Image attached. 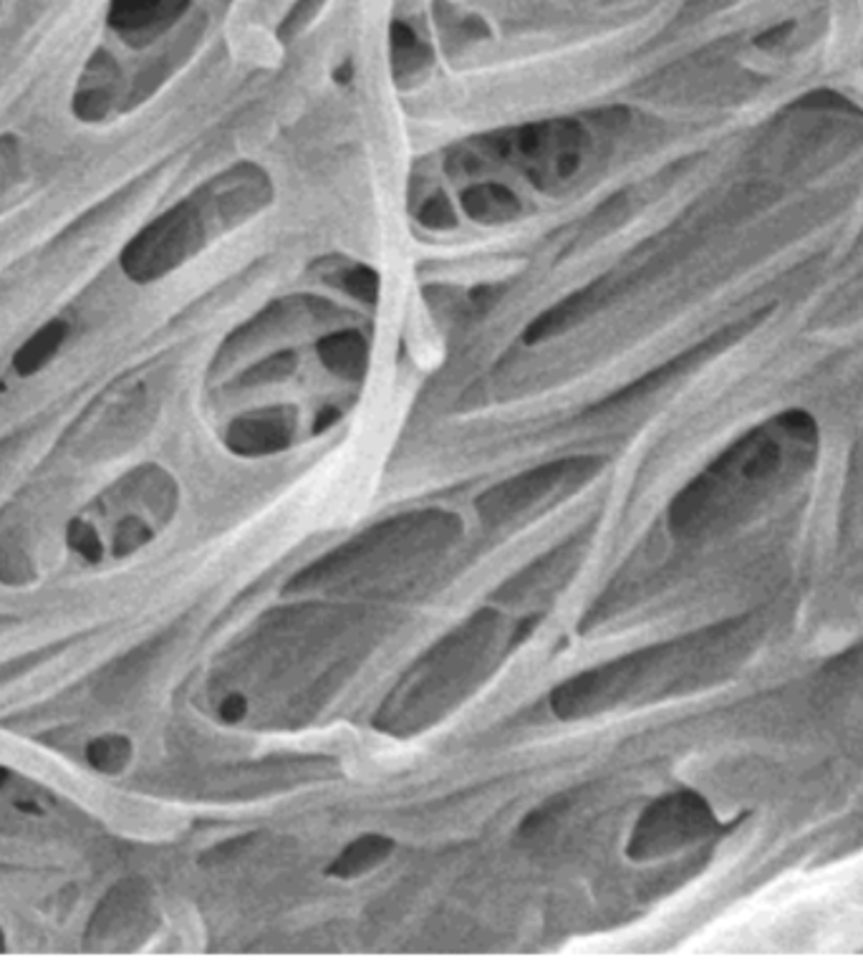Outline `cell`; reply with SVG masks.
Instances as JSON below:
<instances>
[{
	"label": "cell",
	"mask_w": 863,
	"mask_h": 977,
	"mask_svg": "<svg viewBox=\"0 0 863 977\" xmlns=\"http://www.w3.org/2000/svg\"><path fill=\"white\" fill-rule=\"evenodd\" d=\"M816 452L818 425L808 412L791 410L762 422L679 491L669 505L671 531L697 538L737 524L806 473Z\"/></svg>",
	"instance_id": "1"
},
{
	"label": "cell",
	"mask_w": 863,
	"mask_h": 977,
	"mask_svg": "<svg viewBox=\"0 0 863 977\" xmlns=\"http://www.w3.org/2000/svg\"><path fill=\"white\" fill-rule=\"evenodd\" d=\"M273 195V180L261 164L240 162L228 168L147 226L124 253V271L147 284L180 268L212 238L230 233L271 208Z\"/></svg>",
	"instance_id": "2"
},
{
	"label": "cell",
	"mask_w": 863,
	"mask_h": 977,
	"mask_svg": "<svg viewBox=\"0 0 863 977\" xmlns=\"http://www.w3.org/2000/svg\"><path fill=\"white\" fill-rule=\"evenodd\" d=\"M462 533V520L450 510L427 508L381 520L352 541L329 551L290 578V591L321 589L326 584L364 578L389 571L404 561L427 556L454 543Z\"/></svg>",
	"instance_id": "3"
},
{
	"label": "cell",
	"mask_w": 863,
	"mask_h": 977,
	"mask_svg": "<svg viewBox=\"0 0 863 977\" xmlns=\"http://www.w3.org/2000/svg\"><path fill=\"white\" fill-rule=\"evenodd\" d=\"M495 632L497 614L493 609H480L410 669L400 690L381 710L377 723L392 731V725L400 720H410L412 712L429 715L437 702L450 700L454 692L464 690V682L483 662Z\"/></svg>",
	"instance_id": "4"
},
{
	"label": "cell",
	"mask_w": 863,
	"mask_h": 977,
	"mask_svg": "<svg viewBox=\"0 0 863 977\" xmlns=\"http://www.w3.org/2000/svg\"><path fill=\"white\" fill-rule=\"evenodd\" d=\"M588 147H591V137L584 124L551 119L497 131L485 139L483 152L493 160L513 164L538 189L553 193L578 177L586 164Z\"/></svg>",
	"instance_id": "5"
},
{
	"label": "cell",
	"mask_w": 863,
	"mask_h": 977,
	"mask_svg": "<svg viewBox=\"0 0 863 977\" xmlns=\"http://www.w3.org/2000/svg\"><path fill=\"white\" fill-rule=\"evenodd\" d=\"M603 465L606 458L601 455H574V458H561L530 468L480 495L475 501L477 516L487 526L510 524L551 498H566V495L576 493L578 487L591 483Z\"/></svg>",
	"instance_id": "6"
},
{
	"label": "cell",
	"mask_w": 863,
	"mask_h": 977,
	"mask_svg": "<svg viewBox=\"0 0 863 977\" xmlns=\"http://www.w3.org/2000/svg\"><path fill=\"white\" fill-rule=\"evenodd\" d=\"M717 829V818L700 793H667L649 803L636 818L626 843V857L632 861H657L707 841Z\"/></svg>",
	"instance_id": "7"
},
{
	"label": "cell",
	"mask_w": 863,
	"mask_h": 977,
	"mask_svg": "<svg viewBox=\"0 0 863 977\" xmlns=\"http://www.w3.org/2000/svg\"><path fill=\"white\" fill-rule=\"evenodd\" d=\"M766 317H768V311L762 309V311H758V313H752V317H748L745 321H740V324H735V326H727V329L717 331V334H715V336H710L707 342H702V344L692 346V349H687L684 354H679L677 359H671L669 364H664V367L649 371V375H644L642 379H636L634 384L624 387V389H621V392L611 394L609 400H603V402L599 404V407H596L594 412H603V410H613V407H624V404H632V402H636V400H642V396H646V394L657 392V389H661L664 384H669L675 377L684 375V371H690V369H694V367H700V364H704L707 359H712V356L720 354L722 349H727L729 344L740 342V338H743L745 334H748V331L758 329V326H760V321H766Z\"/></svg>",
	"instance_id": "8"
},
{
	"label": "cell",
	"mask_w": 863,
	"mask_h": 977,
	"mask_svg": "<svg viewBox=\"0 0 863 977\" xmlns=\"http://www.w3.org/2000/svg\"><path fill=\"white\" fill-rule=\"evenodd\" d=\"M296 429V407H288V404L263 407L232 419L226 433V445L240 458H268V455H278L294 445Z\"/></svg>",
	"instance_id": "9"
},
{
	"label": "cell",
	"mask_w": 863,
	"mask_h": 977,
	"mask_svg": "<svg viewBox=\"0 0 863 977\" xmlns=\"http://www.w3.org/2000/svg\"><path fill=\"white\" fill-rule=\"evenodd\" d=\"M319 359L331 375L348 379V382H359L367 377L369 369V342L361 331L344 329L326 334L317 344Z\"/></svg>",
	"instance_id": "10"
},
{
	"label": "cell",
	"mask_w": 863,
	"mask_h": 977,
	"mask_svg": "<svg viewBox=\"0 0 863 977\" xmlns=\"http://www.w3.org/2000/svg\"><path fill=\"white\" fill-rule=\"evenodd\" d=\"M189 0H112L110 21L124 33H152L177 19Z\"/></svg>",
	"instance_id": "11"
},
{
	"label": "cell",
	"mask_w": 863,
	"mask_h": 977,
	"mask_svg": "<svg viewBox=\"0 0 863 977\" xmlns=\"http://www.w3.org/2000/svg\"><path fill=\"white\" fill-rule=\"evenodd\" d=\"M460 205L468 212V218L483 222V226H503V222L516 220L522 210L518 195L505 185H495V182H480V185L464 187Z\"/></svg>",
	"instance_id": "12"
},
{
	"label": "cell",
	"mask_w": 863,
	"mask_h": 977,
	"mask_svg": "<svg viewBox=\"0 0 863 977\" xmlns=\"http://www.w3.org/2000/svg\"><path fill=\"white\" fill-rule=\"evenodd\" d=\"M392 854L394 839H389L384 834H364L331 861L326 874L336 876V880H359V876L375 872Z\"/></svg>",
	"instance_id": "13"
},
{
	"label": "cell",
	"mask_w": 863,
	"mask_h": 977,
	"mask_svg": "<svg viewBox=\"0 0 863 977\" xmlns=\"http://www.w3.org/2000/svg\"><path fill=\"white\" fill-rule=\"evenodd\" d=\"M389 44H392V48H389L392 73L400 84L419 79L431 66V48L404 23H394Z\"/></svg>",
	"instance_id": "14"
},
{
	"label": "cell",
	"mask_w": 863,
	"mask_h": 977,
	"mask_svg": "<svg viewBox=\"0 0 863 977\" xmlns=\"http://www.w3.org/2000/svg\"><path fill=\"white\" fill-rule=\"evenodd\" d=\"M64 338H66V324H58V321H54V324L41 329L38 334H33L28 342L23 344V349L15 354V359H13L15 371H19V375H23V377L38 371L46 361L54 359V354L58 352V346H61Z\"/></svg>",
	"instance_id": "15"
},
{
	"label": "cell",
	"mask_w": 863,
	"mask_h": 977,
	"mask_svg": "<svg viewBox=\"0 0 863 977\" xmlns=\"http://www.w3.org/2000/svg\"><path fill=\"white\" fill-rule=\"evenodd\" d=\"M131 752L135 750H131L129 738L110 733L87 745V763L91 768H96L99 773L116 775L131 763Z\"/></svg>",
	"instance_id": "16"
},
{
	"label": "cell",
	"mask_w": 863,
	"mask_h": 977,
	"mask_svg": "<svg viewBox=\"0 0 863 977\" xmlns=\"http://www.w3.org/2000/svg\"><path fill=\"white\" fill-rule=\"evenodd\" d=\"M298 367V354L296 352H278L255 364V367L245 369L240 375V384L243 387H265V384H276L284 382L290 375H294Z\"/></svg>",
	"instance_id": "17"
},
{
	"label": "cell",
	"mask_w": 863,
	"mask_h": 977,
	"mask_svg": "<svg viewBox=\"0 0 863 977\" xmlns=\"http://www.w3.org/2000/svg\"><path fill=\"white\" fill-rule=\"evenodd\" d=\"M342 288L364 303H375L379 298V276L369 266H348L342 273Z\"/></svg>",
	"instance_id": "18"
},
{
	"label": "cell",
	"mask_w": 863,
	"mask_h": 977,
	"mask_svg": "<svg viewBox=\"0 0 863 977\" xmlns=\"http://www.w3.org/2000/svg\"><path fill=\"white\" fill-rule=\"evenodd\" d=\"M417 220L429 230H450L458 226V215H454L452 203L442 193H435L419 205Z\"/></svg>",
	"instance_id": "19"
},
{
	"label": "cell",
	"mask_w": 863,
	"mask_h": 977,
	"mask_svg": "<svg viewBox=\"0 0 863 977\" xmlns=\"http://www.w3.org/2000/svg\"><path fill=\"white\" fill-rule=\"evenodd\" d=\"M33 578L31 561L19 545L0 541V582L3 584H26Z\"/></svg>",
	"instance_id": "20"
},
{
	"label": "cell",
	"mask_w": 863,
	"mask_h": 977,
	"mask_svg": "<svg viewBox=\"0 0 863 977\" xmlns=\"http://www.w3.org/2000/svg\"><path fill=\"white\" fill-rule=\"evenodd\" d=\"M152 541V531L139 518H124L114 533V553L119 559H127L137 553L142 545Z\"/></svg>",
	"instance_id": "21"
},
{
	"label": "cell",
	"mask_w": 863,
	"mask_h": 977,
	"mask_svg": "<svg viewBox=\"0 0 863 977\" xmlns=\"http://www.w3.org/2000/svg\"><path fill=\"white\" fill-rule=\"evenodd\" d=\"M66 541H69L71 551H77L79 556L89 563H99L104 556L102 538H99V533L94 531V526L81 524V520H73V524L69 526V531H66Z\"/></svg>",
	"instance_id": "22"
},
{
	"label": "cell",
	"mask_w": 863,
	"mask_h": 977,
	"mask_svg": "<svg viewBox=\"0 0 863 977\" xmlns=\"http://www.w3.org/2000/svg\"><path fill=\"white\" fill-rule=\"evenodd\" d=\"M323 3H326V0H298V3L290 8V13L286 15L284 26H280V33H284V38L296 36V33L301 31L306 23H309L313 15L321 11Z\"/></svg>",
	"instance_id": "23"
},
{
	"label": "cell",
	"mask_w": 863,
	"mask_h": 977,
	"mask_svg": "<svg viewBox=\"0 0 863 977\" xmlns=\"http://www.w3.org/2000/svg\"><path fill=\"white\" fill-rule=\"evenodd\" d=\"M218 712H220V720H222V723L238 725L240 720H243V717L248 715V700H245V694L230 692L228 698L220 702Z\"/></svg>",
	"instance_id": "24"
},
{
	"label": "cell",
	"mask_w": 863,
	"mask_h": 977,
	"mask_svg": "<svg viewBox=\"0 0 863 977\" xmlns=\"http://www.w3.org/2000/svg\"><path fill=\"white\" fill-rule=\"evenodd\" d=\"M541 622H543V614H530L522 619V622L516 627V632H513V636H510V647H518V644L526 642Z\"/></svg>",
	"instance_id": "25"
},
{
	"label": "cell",
	"mask_w": 863,
	"mask_h": 977,
	"mask_svg": "<svg viewBox=\"0 0 863 977\" xmlns=\"http://www.w3.org/2000/svg\"><path fill=\"white\" fill-rule=\"evenodd\" d=\"M336 419H338V412L334 407H326V412H323V415L317 422V433H323V429H329Z\"/></svg>",
	"instance_id": "26"
},
{
	"label": "cell",
	"mask_w": 863,
	"mask_h": 977,
	"mask_svg": "<svg viewBox=\"0 0 863 977\" xmlns=\"http://www.w3.org/2000/svg\"><path fill=\"white\" fill-rule=\"evenodd\" d=\"M5 781H8V768L0 766V789H3Z\"/></svg>",
	"instance_id": "27"
}]
</instances>
